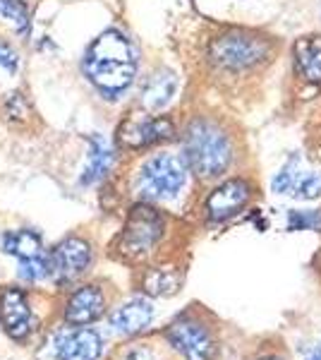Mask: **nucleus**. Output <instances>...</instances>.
I'll return each instance as SVG.
<instances>
[{
    "mask_svg": "<svg viewBox=\"0 0 321 360\" xmlns=\"http://www.w3.org/2000/svg\"><path fill=\"white\" fill-rule=\"evenodd\" d=\"M139 68L137 49L120 29H106L86 46L81 72L89 84L108 101H118L130 91Z\"/></svg>",
    "mask_w": 321,
    "mask_h": 360,
    "instance_id": "obj_1",
    "label": "nucleus"
},
{
    "mask_svg": "<svg viewBox=\"0 0 321 360\" xmlns=\"http://www.w3.org/2000/svg\"><path fill=\"white\" fill-rule=\"evenodd\" d=\"M235 144L230 132L218 120L197 115L183 130V161L197 178L211 180L230 168Z\"/></svg>",
    "mask_w": 321,
    "mask_h": 360,
    "instance_id": "obj_2",
    "label": "nucleus"
},
{
    "mask_svg": "<svg viewBox=\"0 0 321 360\" xmlns=\"http://www.w3.org/2000/svg\"><path fill=\"white\" fill-rule=\"evenodd\" d=\"M271 53V39L249 32V29H228L214 37L207 49L209 63L225 75H244L249 70H256L264 65Z\"/></svg>",
    "mask_w": 321,
    "mask_h": 360,
    "instance_id": "obj_3",
    "label": "nucleus"
},
{
    "mask_svg": "<svg viewBox=\"0 0 321 360\" xmlns=\"http://www.w3.org/2000/svg\"><path fill=\"white\" fill-rule=\"evenodd\" d=\"M166 233V219L159 209H154L147 202L134 205L127 214V221L122 226L115 250L125 259H144L147 255L154 252V248L161 243Z\"/></svg>",
    "mask_w": 321,
    "mask_h": 360,
    "instance_id": "obj_4",
    "label": "nucleus"
},
{
    "mask_svg": "<svg viewBox=\"0 0 321 360\" xmlns=\"http://www.w3.org/2000/svg\"><path fill=\"white\" fill-rule=\"evenodd\" d=\"M185 180H188V166H185L183 156L163 152L144 161L134 185L142 197L163 202L178 197L180 190L185 188Z\"/></svg>",
    "mask_w": 321,
    "mask_h": 360,
    "instance_id": "obj_5",
    "label": "nucleus"
},
{
    "mask_svg": "<svg viewBox=\"0 0 321 360\" xmlns=\"http://www.w3.org/2000/svg\"><path fill=\"white\" fill-rule=\"evenodd\" d=\"M166 341L183 360H214L216 341L209 327L197 317H180L166 329Z\"/></svg>",
    "mask_w": 321,
    "mask_h": 360,
    "instance_id": "obj_6",
    "label": "nucleus"
},
{
    "mask_svg": "<svg viewBox=\"0 0 321 360\" xmlns=\"http://www.w3.org/2000/svg\"><path fill=\"white\" fill-rule=\"evenodd\" d=\"M94 259V250L84 238L70 236L65 240H60L58 245L48 252V264H51V278L55 283H67L74 281L84 274L91 266Z\"/></svg>",
    "mask_w": 321,
    "mask_h": 360,
    "instance_id": "obj_7",
    "label": "nucleus"
},
{
    "mask_svg": "<svg viewBox=\"0 0 321 360\" xmlns=\"http://www.w3.org/2000/svg\"><path fill=\"white\" fill-rule=\"evenodd\" d=\"M249 200H252V185H249V180L228 178L209 193L207 202H204V212H207L209 221L223 224L228 219L237 217L249 205Z\"/></svg>",
    "mask_w": 321,
    "mask_h": 360,
    "instance_id": "obj_8",
    "label": "nucleus"
},
{
    "mask_svg": "<svg viewBox=\"0 0 321 360\" xmlns=\"http://www.w3.org/2000/svg\"><path fill=\"white\" fill-rule=\"evenodd\" d=\"M271 190L276 195H288L295 200H319L321 197V173L302 166V159L290 156L281 166V171L273 176Z\"/></svg>",
    "mask_w": 321,
    "mask_h": 360,
    "instance_id": "obj_9",
    "label": "nucleus"
},
{
    "mask_svg": "<svg viewBox=\"0 0 321 360\" xmlns=\"http://www.w3.org/2000/svg\"><path fill=\"white\" fill-rule=\"evenodd\" d=\"M48 346L53 360H98L103 353L101 334L89 327L60 329L53 334Z\"/></svg>",
    "mask_w": 321,
    "mask_h": 360,
    "instance_id": "obj_10",
    "label": "nucleus"
},
{
    "mask_svg": "<svg viewBox=\"0 0 321 360\" xmlns=\"http://www.w3.org/2000/svg\"><path fill=\"white\" fill-rule=\"evenodd\" d=\"M120 142L127 149H147L175 137V125L166 115H132L120 125Z\"/></svg>",
    "mask_w": 321,
    "mask_h": 360,
    "instance_id": "obj_11",
    "label": "nucleus"
},
{
    "mask_svg": "<svg viewBox=\"0 0 321 360\" xmlns=\"http://www.w3.org/2000/svg\"><path fill=\"white\" fill-rule=\"evenodd\" d=\"M0 322L10 339L25 341L34 329L32 303L25 288L5 286L0 288Z\"/></svg>",
    "mask_w": 321,
    "mask_h": 360,
    "instance_id": "obj_12",
    "label": "nucleus"
},
{
    "mask_svg": "<svg viewBox=\"0 0 321 360\" xmlns=\"http://www.w3.org/2000/svg\"><path fill=\"white\" fill-rule=\"evenodd\" d=\"M106 310V293L101 286L89 283V286L77 288L67 298L65 310H63V319L70 327H86V324L96 322Z\"/></svg>",
    "mask_w": 321,
    "mask_h": 360,
    "instance_id": "obj_13",
    "label": "nucleus"
},
{
    "mask_svg": "<svg viewBox=\"0 0 321 360\" xmlns=\"http://www.w3.org/2000/svg\"><path fill=\"white\" fill-rule=\"evenodd\" d=\"M293 65L297 77L307 84L321 86V37L319 34H305L293 46Z\"/></svg>",
    "mask_w": 321,
    "mask_h": 360,
    "instance_id": "obj_14",
    "label": "nucleus"
},
{
    "mask_svg": "<svg viewBox=\"0 0 321 360\" xmlns=\"http://www.w3.org/2000/svg\"><path fill=\"white\" fill-rule=\"evenodd\" d=\"M154 319V305L144 298H132L120 307H115L110 315V327L122 336H132L147 329Z\"/></svg>",
    "mask_w": 321,
    "mask_h": 360,
    "instance_id": "obj_15",
    "label": "nucleus"
},
{
    "mask_svg": "<svg viewBox=\"0 0 321 360\" xmlns=\"http://www.w3.org/2000/svg\"><path fill=\"white\" fill-rule=\"evenodd\" d=\"M178 91V77L171 70H156L154 75H149L139 91V103L147 111H161L166 108V103L171 101Z\"/></svg>",
    "mask_w": 321,
    "mask_h": 360,
    "instance_id": "obj_16",
    "label": "nucleus"
},
{
    "mask_svg": "<svg viewBox=\"0 0 321 360\" xmlns=\"http://www.w3.org/2000/svg\"><path fill=\"white\" fill-rule=\"evenodd\" d=\"M113 164V149L103 137H91L89 139V154H86V166L81 173V185H94L98 183Z\"/></svg>",
    "mask_w": 321,
    "mask_h": 360,
    "instance_id": "obj_17",
    "label": "nucleus"
},
{
    "mask_svg": "<svg viewBox=\"0 0 321 360\" xmlns=\"http://www.w3.org/2000/svg\"><path fill=\"white\" fill-rule=\"evenodd\" d=\"M0 243H3V252L13 255L17 259H29V257H37V255H44L41 236L27 229L8 231V233H3V240Z\"/></svg>",
    "mask_w": 321,
    "mask_h": 360,
    "instance_id": "obj_18",
    "label": "nucleus"
},
{
    "mask_svg": "<svg viewBox=\"0 0 321 360\" xmlns=\"http://www.w3.org/2000/svg\"><path fill=\"white\" fill-rule=\"evenodd\" d=\"M183 276L175 269H149L142 278V291L156 298H166V295L178 293Z\"/></svg>",
    "mask_w": 321,
    "mask_h": 360,
    "instance_id": "obj_19",
    "label": "nucleus"
},
{
    "mask_svg": "<svg viewBox=\"0 0 321 360\" xmlns=\"http://www.w3.org/2000/svg\"><path fill=\"white\" fill-rule=\"evenodd\" d=\"M0 17L8 20L20 37H29V10L22 0H0Z\"/></svg>",
    "mask_w": 321,
    "mask_h": 360,
    "instance_id": "obj_20",
    "label": "nucleus"
},
{
    "mask_svg": "<svg viewBox=\"0 0 321 360\" xmlns=\"http://www.w3.org/2000/svg\"><path fill=\"white\" fill-rule=\"evenodd\" d=\"M20 276L29 283H37L41 278H51L48 255H37V257L20 259Z\"/></svg>",
    "mask_w": 321,
    "mask_h": 360,
    "instance_id": "obj_21",
    "label": "nucleus"
},
{
    "mask_svg": "<svg viewBox=\"0 0 321 360\" xmlns=\"http://www.w3.org/2000/svg\"><path fill=\"white\" fill-rule=\"evenodd\" d=\"M288 231H321V209H293L288 214Z\"/></svg>",
    "mask_w": 321,
    "mask_h": 360,
    "instance_id": "obj_22",
    "label": "nucleus"
},
{
    "mask_svg": "<svg viewBox=\"0 0 321 360\" xmlns=\"http://www.w3.org/2000/svg\"><path fill=\"white\" fill-rule=\"evenodd\" d=\"M20 68V56L8 41H0V77H13Z\"/></svg>",
    "mask_w": 321,
    "mask_h": 360,
    "instance_id": "obj_23",
    "label": "nucleus"
},
{
    "mask_svg": "<svg viewBox=\"0 0 321 360\" xmlns=\"http://www.w3.org/2000/svg\"><path fill=\"white\" fill-rule=\"evenodd\" d=\"M120 360H163V356L149 344H134L125 353H120Z\"/></svg>",
    "mask_w": 321,
    "mask_h": 360,
    "instance_id": "obj_24",
    "label": "nucleus"
},
{
    "mask_svg": "<svg viewBox=\"0 0 321 360\" xmlns=\"http://www.w3.org/2000/svg\"><path fill=\"white\" fill-rule=\"evenodd\" d=\"M305 360H321V341L312 348V351L307 353V358H305Z\"/></svg>",
    "mask_w": 321,
    "mask_h": 360,
    "instance_id": "obj_25",
    "label": "nucleus"
},
{
    "mask_svg": "<svg viewBox=\"0 0 321 360\" xmlns=\"http://www.w3.org/2000/svg\"><path fill=\"white\" fill-rule=\"evenodd\" d=\"M259 360H281V358H273V356H268V358H259Z\"/></svg>",
    "mask_w": 321,
    "mask_h": 360,
    "instance_id": "obj_26",
    "label": "nucleus"
}]
</instances>
